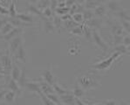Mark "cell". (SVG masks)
I'll use <instances>...</instances> for the list:
<instances>
[{"mask_svg": "<svg viewBox=\"0 0 130 105\" xmlns=\"http://www.w3.org/2000/svg\"><path fill=\"white\" fill-rule=\"evenodd\" d=\"M72 94L74 96V97L80 99L82 96H84V95H85V90H84L83 88H81V87L79 86L77 82H76V84L74 86V88H73V91Z\"/></svg>", "mask_w": 130, "mask_h": 105, "instance_id": "obj_22", "label": "cell"}, {"mask_svg": "<svg viewBox=\"0 0 130 105\" xmlns=\"http://www.w3.org/2000/svg\"><path fill=\"white\" fill-rule=\"evenodd\" d=\"M11 1H12V2H13V3L17 4V3H18V1H19V0H11Z\"/></svg>", "mask_w": 130, "mask_h": 105, "instance_id": "obj_57", "label": "cell"}, {"mask_svg": "<svg viewBox=\"0 0 130 105\" xmlns=\"http://www.w3.org/2000/svg\"><path fill=\"white\" fill-rule=\"evenodd\" d=\"M72 19H73V21L75 22V23L79 24V25L80 23H82V22L84 21L82 13H79V12L73 14V15H72Z\"/></svg>", "mask_w": 130, "mask_h": 105, "instance_id": "obj_33", "label": "cell"}, {"mask_svg": "<svg viewBox=\"0 0 130 105\" xmlns=\"http://www.w3.org/2000/svg\"><path fill=\"white\" fill-rule=\"evenodd\" d=\"M83 26L84 25H76L75 27H73V29L71 30V33L74 35L77 36H80L83 34Z\"/></svg>", "mask_w": 130, "mask_h": 105, "instance_id": "obj_31", "label": "cell"}, {"mask_svg": "<svg viewBox=\"0 0 130 105\" xmlns=\"http://www.w3.org/2000/svg\"><path fill=\"white\" fill-rule=\"evenodd\" d=\"M121 26H122L124 31L127 32V33L128 34L130 33V22L127 21V20H121Z\"/></svg>", "mask_w": 130, "mask_h": 105, "instance_id": "obj_39", "label": "cell"}, {"mask_svg": "<svg viewBox=\"0 0 130 105\" xmlns=\"http://www.w3.org/2000/svg\"><path fill=\"white\" fill-rule=\"evenodd\" d=\"M65 4H66V6L67 7H71L72 5H73L74 4H76V0H66Z\"/></svg>", "mask_w": 130, "mask_h": 105, "instance_id": "obj_46", "label": "cell"}, {"mask_svg": "<svg viewBox=\"0 0 130 105\" xmlns=\"http://www.w3.org/2000/svg\"><path fill=\"white\" fill-rule=\"evenodd\" d=\"M122 39L123 36L122 35H115L113 36V42L115 46H118L122 44Z\"/></svg>", "mask_w": 130, "mask_h": 105, "instance_id": "obj_41", "label": "cell"}, {"mask_svg": "<svg viewBox=\"0 0 130 105\" xmlns=\"http://www.w3.org/2000/svg\"><path fill=\"white\" fill-rule=\"evenodd\" d=\"M3 52H1V51H0V56H1V55H3Z\"/></svg>", "mask_w": 130, "mask_h": 105, "instance_id": "obj_58", "label": "cell"}, {"mask_svg": "<svg viewBox=\"0 0 130 105\" xmlns=\"http://www.w3.org/2000/svg\"><path fill=\"white\" fill-rule=\"evenodd\" d=\"M82 16H83V19L86 20V21H88V20H90L91 19H93V18L94 17L93 12L90 11V10H84Z\"/></svg>", "mask_w": 130, "mask_h": 105, "instance_id": "obj_34", "label": "cell"}, {"mask_svg": "<svg viewBox=\"0 0 130 105\" xmlns=\"http://www.w3.org/2000/svg\"><path fill=\"white\" fill-rule=\"evenodd\" d=\"M75 105H87V104L84 103V102L79 98L75 97Z\"/></svg>", "mask_w": 130, "mask_h": 105, "instance_id": "obj_49", "label": "cell"}, {"mask_svg": "<svg viewBox=\"0 0 130 105\" xmlns=\"http://www.w3.org/2000/svg\"><path fill=\"white\" fill-rule=\"evenodd\" d=\"M6 87L8 88V89L14 92L16 95H20L21 94V88L19 87L18 82H16L15 80H13L11 77L8 78Z\"/></svg>", "mask_w": 130, "mask_h": 105, "instance_id": "obj_7", "label": "cell"}, {"mask_svg": "<svg viewBox=\"0 0 130 105\" xmlns=\"http://www.w3.org/2000/svg\"><path fill=\"white\" fill-rule=\"evenodd\" d=\"M0 62L3 67L4 70H5V74L9 75L11 73V68H12V61H11V58L10 57L9 54H3L0 56Z\"/></svg>", "mask_w": 130, "mask_h": 105, "instance_id": "obj_4", "label": "cell"}, {"mask_svg": "<svg viewBox=\"0 0 130 105\" xmlns=\"http://www.w3.org/2000/svg\"><path fill=\"white\" fill-rule=\"evenodd\" d=\"M0 38H1V33H0Z\"/></svg>", "mask_w": 130, "mask_h": 105, "instance_id": "obj_62", "label": "cell"}, {"mask_svg": "<svg viewBox=\"0 0 130 105\" xmlns=\"http://www.w3.org/2000/svg\"><path fill=\"white\" fill-rule=\"evenodd\" d=\"M92 39H93V43H94L97 46H99L104 52H107L108 51V49H109L108 46L107 45V43L104 41V40L101 36V34L98 33L96 30L92 32Z\"/></svg>", "mask_w": 130, "mask_h": 105, "instance_id": "obj_3", "label": "cell"}, {"mask_svg": "<svg viewBox=\"0 0 130 105\" xmlns=\"http://www.w3.org/2000/svg\"><path fill=\"white\" fill-rule=\"evenodd\" d=\"M16 96H17V95H16L14 92L11 91V90H7L3 98L5 99V101L7 102V103H13L14 101H15Z\"/></svg>", "mask_w": 130, "mask_h": 105, "instance_id": "obj_24", "label": "cell"}, {"mask_svg": "<svg viewBox=\"0 0 130 105\" xmlns=\"http://www.w3.org/2000/svg\"><path fill=\"white\" fill-rule=\"evenodd\" d=\"M8 22H9L13 27H20L24 24L23 22H22L21 20H19L17 17H10L9 19H8Z\"/></svg>", "mask_w": 130, "mask_h": 105, "instance_id": "obj_27", "label": "cell"}, {"mask_svg": "<svg viewBox=\"0 0 130 105\" xmlns=\"http://www.w3.org/2000/svg\"><path fill=\"white\" fill-rule=\"evenodd\" d=\"M64 24H65V27L67 28V29H69L70 31H71V30L73 29V27H75L76 25H79V24L75 23V22L73 21V19H70V20H67V21H64Z\"/></svg>", "mask_w": 130, "mask_h": 105, "instance_id": "obj_37", "label": "cell"}, {"mask_svg": "<svg viewBox=\"0 0 130 105\" xmlns=\"http://www.w3.org/2000/svg\"><path fill=\"white\" fill-rule=\"evenodd\" d=\"M25 88H26L28 91L33 92V93H38V94H40V86H39V82H26L25 85Z\"/></svg>", "mask_w": 130, "mask_h": 105, "instance_id": "obj_12", "label": "cell"}, {"mask_svg": "<svg viewBox=\"0 0 130 105\" xmlns=\"http://www.w3.org/2000/svg\"><path fill=\"white\" fill-rule=\"evenodd\" d=\"M28 10H29L31 13H34V14H36V15L42 16V11L37 6H36L35 5H31H31H29V7H28ZM42 17H43V16H42Z\"/></svg>", "mask_w": 130, "mask_h": 105, "instance_id": "obj_36", "label": "cell"}, {"mask_svg": "<svg viewBox=\"0 0 130 105\" xmlns=\"http://www.w3.org/2000/svg\"><path fill=\"white\" fill-rule=\"evenodd\" d=\"M39 86H40L41 93H43V94L45 95V96H47V95H49V94H53V93H54V90H53V86L46 83L45 82H39Z\"/></svg>", "mask_w": 130, "mask_h": 105, "instance_id": "obj_15", "label": "cell"}, {"mask_svg": "<svg viewBox=\"0 0 130 105\" xmlns=\"http://www.w3.org/2000/svg\"><path fill=\"white\" fill-rule=\"evenodd\" d=\"M7 1H8V2H11V0H7Z\"/></svg>", "mask_w": 130, "mask_h": 105, "instance_id": "obj_61", "label": "cell"}, {"mask_svg": "<svg viewBox=\"0 0 130 105\" xmlns=\"http://www.w3.org/2000/svg\"><path fill=\"white\" fill-rule=\"evenodd\" d=\"M39 0H29V2L31 4V5H34V4H37Z\"/></svg>", "mask_w": 130, "mask_h": 105, "instance_id": "obj_54", "label": "cell"}, {"mask_svg": "<svg viewBox=\"0 0 130 105\" xmlns=\"http://www.w3.org/2000/svg\"><path fill=\"white\" fill-rule=\"evenodd\" d=\"M8 11H9L10 17H16V16H17L18 12H17V10H16V4L13 3L12 1H11L9 9H8Z\"/></svg>", "mask_w": 130, "mask_h": 105, "instance_id": "obj_30", "label": "cell"}, {"mask_svg": "<svg viewBox=\"0 0 130 105\" xmlns=\"http://www.w3.org/2000/svg\"><path fill=\"white\" fill-rule=\"evenodd\" d=\"M110 32H111L112 35H122L124 33V30L122 26L121 25H118V24H112L110 25Z\"/></svg>", "mask_w": 130, "mask_h": 105, "instance_id": "obj_16", "label": "cell"}, {"mask_svg": "<svg viewBox=\"0 0 130 105\" xmlns=\"http://www.w3.org/2000/svg\"><path fill=\"white\" fill-rule=\"evenodd\" d=\"M113 52H117L121 54H128V47L125 46L122 44L118 46H115V48L113 49Z\"/></svg>", "mask_w": 130, "mask_h": 105, "instance_id": "obj_26", "label": "cell"}, {"mask_svg": "<svg viewBox=\"0 0 130 105\" xmlns=\"http://www.w3.org/2000/svg\"><path fill=\"white\" fill-rule=\"evenodd\" d=\"M77 83L79 84L84 90L87 89H92L95 88L100 85L98 81L95 78L92 77L89 75H82L79 76L77 78Z\"/></svg>", "mask_w": 130, "mask_h": 105, "instance_id": "obj_2", "label": "cell"}, {"mask_svg": "<svg viewBox=\"0 0 130 105\" xmlns=\"http://www.w3.org/2000/svg\"><path fill=\"white\" fill-rule=\"evenodd\" d=\"M60 19H61L62 21H67V20H70V19H72V16L70 15L69 13H67V14H65V15L61 16Z\"/></svg>", "mask_w": 130, "mask_h": 105, "instance_id": "obj_47", "label": "cell"}, {"mask_svg": "<svg viewBox=\"0 0 130 105\" xmlns=\"http://www.w3.org/2000/svg\"><path fill=\"white\" fill-rule=\"evenodd\" d=\"M122 45H124L125 46H127V47H129V46H130V37H129L128 34H127V35L123 36Z\"/></svg>", "mask_w": 130, "mask_h": 105, "instance_id": "obj_43", "label": "cell"}, {"mask_svg": "<svg viewBox=\"0 0 130 105\" xmlns=\"http://www.w3.org/2000/svg\"><path fill=\"white\" fill-rule=\"evenodd\" d=\"M22 31H23V30H22L21 27H14L11 32H9V33L7 34H5V35L2 36L0 39L5 40V41H10V40L14 39V38L21 35Z\"/></svg>", "mask_w": 130, "mask_h": 105, "instance_id": "obj_8", "label": "cell"}, {"mask_svg": "<svg viewBox=\"0 0 130 105\" xmlns=\"http://www.w3.org/2000/svg\"><path fill=\"white\" fill-rule=\"evenodd\" d=\"M52 86H53V90H54V93L56 95H58L59 96H62V95H66V94H68V93H71L67 89H65L63 87H61L59 83H57V82H54Z\"/></svg>", "mask_w": 130, "mask_h": 105, "instance_id": "obj_19", "label": "cell"}, {"mask_svg": "<svg viewBox=\"0 0 130 105\" xmlns=\"http://www.w3.org/2000/svg\"><path fill=\"white\" fill-rule=\"evenodd\" d=\"M16 17L19 20H21L23 23H25V24H31L33 22V18L31 17V16L28 15V14H25V13H18Z\"/></svg>", "mask_w": 130, "mask_h": 105, "instance_id": "obj_23", "label": "cell"}, {"mask_svg": "<svg viewBox=\"0 0 130 105\" xmlns=\"http://www.w3.org/2000/svg\"><path fill=\"white\" fill-rule=\"evenodd\" d=\"M22 44H23V42H22V37L20 35L10 40L9 41V52H10V54L13 55L14 52L17 51L18 48H19Z\"/></svg>", "mask_w": 130, "mask_h": 105, "instance_id": "obj_6", "label": "cell"}, {"mask_svg": "<svg viewBox=\"0 0 130 105\" xmlns=\"http://www.w3.org/2000/svg\"><path fill=\"white\" fill-rule=\"evenodd\" d=\"M39 96H40L41 101H42V102H43L44 105H56L54 102H52V101L50 100V99L48 98L45 95H44L43 93H40V94H39Z\"/></svg>", "mask_w": 130, "mask_h": 105, "instance_id": "obj_35", "label": "cell"}, {"mask_svg": "<svg viewBox=\"0 0 130 105\" xmlns=\"http://www.w3.org/2000/svg\"><path fill=\"white\" fill-rule=\"evenodd\" d=\"M35 5L42 11L43 10H45V8L50 6V0H39L37 5Z\"/></svg>", "mask_w": 130, "mask_h": 105, "instance_id": "obj_29", "label": "cell"}, {"mask_svg": "<svg viewBox=\"0 0 130 105\" xmlns=\"http://www.w3.org/2000/svg\"><path fill=\"white\" fill-rule=\"evenodd\" d=\"M4 78H5V75H4V74H0V81H1L2 79H4Z\"/></svg>", "mask_w": 130, "mask_h": 105, "instance_id": "obj_56", "label": "cell"}, {"mask_svg": "<svg viewBox=\"0 0 130 105\" xmlns=\"http://www.w3.org/2000/svg\"><path fill=\"white\" fill-rule=\"evenodd\" d=\"M56 105H64L63 103H61V102H60V103H59V104H56Z\"/></svg>", "mask_w": 130, "mask_h": 105, "instance_id": "obj_60", "label": "cell"}, {"mask_svg": "<svg viewBox=\"0 0 130 105\" xmlns=\"http://www.w3.org/2000/svg\"><path fill=\"white\" fill-rule=\"evenodd\" d=\"M7 90H0V100H1L2 98L4 97V96H5V94L6 93Z\"/></svg>", "mask_w": 130, "mask_h": 105, "instance_id": "obj_51", "label": "cell"}, {"mask_svg": "<svg viewBox=\"0 0 130 105\" xmlns=\"http://www.w3.org/2000/svg\"><path fill=\"white\" fill-rule=\"evenodd\" d=\"M42 78H43L44 82H45L50 85H53L55 82L54 75H53V73L52 71L51 68H48L42 72Z\"/></svg>", "mask_w": 130, "mask_h": 105, "instance_id": "obj_9", "label": "cell"}, {"mask_svg": "<svg viewBox=\"0 0 130 105\" xmlns=\"http://www.w3.org/2000/svg\"><path fill=\"white\" fill-rule=\"evenodd\" d=\"M69 11H70V7L65 6V7H62V8L57 7V8L55 9V11H54L58 14V15H59V16L61 17V16L65 15V14L69 13Z\"/></svg>", "mask_w": 130, "mask_h": 105, "instance_id": "obj_32", "label": "cell"}, {"mask_svg": "<svg viewBox=\"0 0 130 105\" xmlns=\"http://www.w3.org/2000/svg\"><path fill=\"white\" fill-rule=\"evenodd\" d=\"M115 16H117L121 20H127V21H129L130 20V14H129V11L128 10H121V11H117V12L115 13Z\"/></svg>", "mask_w": 130, "mask_h": 105, "instance_id": "obj_21", "label": "cell"}, {"mask_svg": "<svg viewBox=\"0 0 130 105\" xmlns=\"http://www.w3.org/2000/svg\"><path fill=\"white\" fill-rule=\"evenodd\" d=\"M8 22V19H0V29H1L2 27H3V25H5V23H7Z\"/></svg>", "mask_w": 130, "mask_h": 105, "instance_id": "obj_50", "label": "cell"}, {"mask_svg": "<svg viewBox=\"0 0 130 105\" xmlns=\"http://www.w3.org/2000/svg\"><path fill=\"white\" fill-rule=\"evenodd\" d=\"M14 58L16 60H19V61L23 62V63H26L27 62V54H26V50H25V46L22 45L18 48V50L14 52Z\"/></svg>", "mask_w": 130, "mask_h": 105, "instance_id": "obj_5", "label": "cell"}, {"mask_svg": "<svg viewBox=\"0 0 130 105\" xmlns=\"http://www.w3.org/2000/svg\"><path fill=\"white\" fill-rule=\"evenodd\" d=\"M11 77L15 80L16 82H19V78H20L21 74H22V71L19 68V67H17L16 65H13L12 68H11Z\"/></svg>", "mask_w": 130, "mask_h": 105, "instance_id": "obj_18", "label": "cell"}, {"mask_svg": "<svg viewBox=\"0 0 130 105\" xmlns=\"http://www.w3.org/2000/svg\"><path fill=\"white\" fill-rule=\"evenodd\" d=\"M59 100L64 105H75V97L72 93L59 96Z\"/></svg>", "mask_w": 130, "mask_h": 105, "instance_id": "obj_10", "label": "cell"}, {"mask_svg": "<svg viewBox=\"0 0 130 105\" xmlns=\"http://www.w3.org/2000/svg\"><path fill=\"white\" fill-rule=\"evenodd\" d=\"M87 26H88L89 28H94V29H99L102 26V21H101V19L99 18L93 17V19H91L88 20L87 23Z\"/></svg>", "mask_w": 130, "mask_h": 105, "instance_id": "obj_14", "label": "cell"}, {"mask_svg": "<svg viewBox=\"0 0 130 105\" xmlns=\"http://www.w3.org/2000/svg\"><path fill=\"white\" fill-rule=\"evenodd\" d=\"M58 1L57 0H50V8L52 9V11H55V9L58 7Z\"/></svg>", "mask_w": 130, "mask_h": 105, "instance_id": "obj_44", "label": "cell"}, {"mask_svg": "<svg viewBox=\"0 0 130 105\" xmlns=\"http://www.w3.org/2000/svg\"><path fill=\"white\" fill-rule=\"evenodd\" d=\"M57 1H58V3H65L66 0H57Z\"/></svg>", "mask_w": 130, "mask_h": 105, "instance_id": "obj_55", "label": "cell"}, {"mask_svg": "<svg viewBox=\"0 0 130 105\" xmlns=\"http://www.w3.org/2000/svg\"><path fill=\"white\" fill-rule=\"evenodd\" d=\"M13 26L11 25V24L9 23V22H7V23H5V25H3V27L0 29V33H1V37L4 35H5V34H7L9 32H11V30L13 29Z\"/></svg>", "mask_w": 130, "mask_h": 105, "instance_id": "obj_28", "label": "cell"}, {"mask_svg": "<svg viewBox=\"0 0 130 105\" xmlns=\"http://www.w3.org/2000/svg\"><path fill=\"white\" fill-rule=\"evenodd\" d=\"M53 11H52V9L50 7L45 8V10L42 11V16H43L44 18H46V19L51 18L52 16H53Z\"/></svg>", "mask_w": 130, "mask_h": 105, "instance_id": "obj_40", "label": "cell"}, {"mask_svg": "<svg viewBox=\"0 0 130 105\" xmlns=\"http://www.w3.org/2000/svg\"><path fill=\"white\" fill-rule=\"evenodd\" d=\"M47 97L50 99V100L52 101V102H53L55 104H59V103H60V100H59V96H58V95H56V94H49V95H47Z\"/></svg>", "mask_w": 130, "mask_h": 105, "instance_id": "obj_38", "label": "cell"}, {"mask_svg": "<svg viewBox=\"0 0 130 105\" xmlns=\"http://www.w3.org/2000/svg\"><path fill=\"white\" fill-rule=\"evenodd\" d=\"M85 2H86V0H76V3L79 4V5H81V4L85 3Z\"/></svg>", "mask_w": 130, "mask_h": 105, "instance_id": "obj_53", "label": "cell"}, {"mask_svg": "<svg viewBox=\"0 0 130 105\" xmlns=\"http://www.w3.org/2000/svg\"><path fill=\"white\" fill-rule=\"evenodd\" d=\"M53 23L55 26V29H59V26L61 25V23H62V20L60 19V17H58V16L54 17V19L53 20Z\"/></svg>", "mask_w": 130, "mask_h": 105, "instance_id": "obj_42", "label": "cell"}, {"mask_svg": "<svg viewBox=\"0 0 130 105\" xmlns=\"http://www.w3.org/2000/svg\"><path fill=\"white\" fill-rule=\"evenodd\" d=\"M102 0H86L85 7L87 10H94L98 5H101Z\"/></svg>", "mask_w": 130, "mask_h": 105, "instance_id": "obj_20", "label": "cell"}, {"mask_svg": "<svg viewBox=\"0 0 130 105\" xmlns=\"http://www.w3.org/2000/svg\"><path fill=\"white\" fill-rule=\"evenodd\" d=\"M106 13H107V8H106L105 5H98L94 9V11H93L94 17L99 18V19H101L102 17H104L106 15Z\"/></svg>", "mask_w": 130, "mask_h": 105, "instance_id": "obj_17", "label": "cell"}, {"mask_svg": "<svg viewBox=\"0 0 130 105\" xmlns=\"http://www.w3.org/2000/svg\"><path fill=\"white\" fill-rule=\"evenodd\" d=\"M0 14H2V15H9V11H8L7 8L2 6L1 5H0Z\"/></svg>", "mask_w": 130, "mask_h": 105, "instance_id": "obj_45", "label": "cell"}, {"mask_svg": "<svg viewBox=\"0 0 130 105\" xmlns=\"http://www.w3.org/2000/svg\"><path fill=\"white\" fill-rule=\"evenodd\" d=\"M0 74L5 75V70H4L3 67H2V65H1V62H0Z\"/></svg>", "mask_w": 130, "mask_h": 105, "instance_id": "obj_52", "label": "cell"}, {"mask_svg": "<svg viewBox=\"0 0 130 105\" xmlns=\"http://www.w3.org/2000/svg\"><path fill=\"white\" fill-rule=\"evenodd\" d=\"M93 105H102V103H97V104H93Z\"/></svg>", "mask_w": 130, "mask_h": 105, "instance_id": "obj_59", "label": "cell"}, {"mask_svg": "<svg viewBox=\"0 0 130 105\" xmlns=\"http://www.w3.org/2000/svg\"><path fill=\"white\" fill-rule=\"evenodd\" d=\"M105 6L107 8V10H109L110 11L115 12V13L119 11H121V10H122L121 7V5H120V3L117 1V0H110V1L107 2Z\"/></svg>", "mask_w": 130, "mask_h": 105, "instance_id": "obj_11", "label": "cell"}, {"mask_svg": "<svg viewBox=\"0 0 130 105\" xmlns=\"http://www.w3.org/2000/svg\"><path fill=\"white\" fill-rule=\"evenodd\" d=\"M92 30L91 28H89L88 26L84 25L83 26V35L85 37V39L89 42H93V39H92Z\"/></svg>", "mask_w": 130, "mask_h": 105, "instance_id": "obj_25", "label": "cell"}, {"mask_svg": "<svg viewBox=\"0 0 130 105\" xmlns=\"http://www.w3.org/2000/svg\"><path fill=\"white\" fill-rule=\"evenodd\" d=\"M43 18V29H44V32L45 33H53L55 31V26L53 25V21L49 20L46 18Z\"/></svg>", "mask_w": 130, "mask_h": 105, "instance_id": "obj_13", "label": "cell"}, {"mask_svg": "<svg viewBox=\"0 0 130 105\" xmlns=\"http://www.w3.org/2000/svg\"><path fill=\"white\" fill-rule=\"evenodd\" d=\"M121 54H119L117 52H113V54H111V56L107 59L101 60V61L98 62V63H95L93 65H92V68L95 70H106V69H109L110 68L112 67L115 61L117 59H119L120 56Z\"/></svg>", "mask_w": 130, "mask_h": 105, "instance_id": "obj_1", "label": "cell"}, {"mask_svg": "<svg viewBox=\"0 0 130 105\" xmlns=\"http://www.w3.org/2000/svg\"><path fill=\"white\" fill-rule=\"evenodd\" d=\"M102 105H116V102L115 100H108V101H105L103 102Z\"/></svg>", "mask_w": 130, "mask_h": 105, "instance_id": "obj_48", "label": "cell"}]
</instances>
